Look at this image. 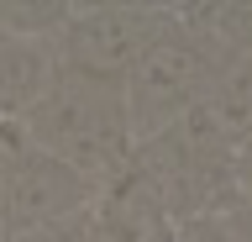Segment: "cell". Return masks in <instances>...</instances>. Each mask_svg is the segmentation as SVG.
<instances>
[{"label":"cell","instance_id":"3","mask_svg":"<svg viewBox=\"0 0 252 242\" xmlns=\"http://www.w3.org/2000/svg\"><path fill=\"white\" fill-rule=\"evenodd\" d=\"M173 21V5H147V0H90L74 5L63 32L53 37L58 69L84 74L100 84H126L137 58L153 48V37Z\"/></svg>","mask_w":252,"mask_h":242},{"label":"cell","instance_id":"11","mask_svg":"<svg viewBox=\"0 0 252 242\" xmlns=\"http://www.w3.org/2000/svg\"><path fill=\"white\" fill-rule=\"evenodd\" d=\"M236 179H242V200H252V132L236 142Z\"/></svg>","mask_w":252,"mask_h":242},{"label":"cell","instance_id":"2","mask_svg":"<svg viewBox=\"0 0 252 242\" xmlns=\"http://www.w3.org/2000/svg\"><path fill=\"white\" fill-rule=\"evenodd\" d=\"M226 64H231V53L220 42H210L200 27H189L179 16V5H173V21L153 37V48L137 58V69L121 84L137 142L153 137V132H163V127H173L189 105H200Z\"/></svg>","mask_w":252,"mask_h":242},{"label":"cell","instance_id":"10","mask_svg":"<svg viewBox=\"0 0 252 242\" xmlns=\"http://www.w3.org/2000/svg\"><path fill=\"white\" fill-rule=\"evenodd\" d=\"M21 153H27V132L11 127V121H0V195H5V184H11V169H16Z\"/></svg>","mask_w":252,"mask_h":242},{"label":"cell","instance_id":"6","mask_svg":"<svg viewBox=\"0 0 252 242\" xmlns=\"http://www.w3.org/2000/svg\"><path fill=\"white\" fill-rule=\"evenodd\" d=\"M205 105H210V116L220 121V132H226L231 142H242L252 132V53H236L231 64L216 74Z\"/></svg>","mask_w":252,"mask_h":242},{"label":"cell","instance_id":"5","mask_svg":"<svg viewBox=\"0 0 252 242\" xmlns=\"http://www.w3.org/2000/svg\"><path fill=\"white\" fill-rule=\"evenodd\" d=\"M58 79V53L42 37H5L0 32V121L21 127Z\"/></svg>","mask_w":252,"mask_h":242},{"label":"cell","instance_id":"4","mask_svg":"<svg viewBox=\"0 0 252 242\" xmlns=\"http://www.w3.org/2000/svg\"><path fill=\"white\" fill-rule=\"evenodd\" d=\"M90 206H94L90 179L27 142V153L11 169V184L0 195V232H27V226H42V221H63V216H79Z\"/></svg>","mask_w":252,"mask_h":242},{"label":"cell","instance_id":"9","mask_svg":"<svg viewBox=\"0 0 252 242\" xmlns=\"http://www.w3.org/2000/svg\"><path fill=\"white\" fill-rule=\"evenodd\" d=\"M173 242H231L226 216H194V221H173Z\"/></svg>","mask_w":252,"mask_h":242},{"label":"cell","instance_id":"8","mask_svg":"<svg viewBox=\"0 0 252 242\" xmlns=\"http://www.w3.org/2000/svg\"><path fill=\"white\" fill-rule=\"evenodd\" d=\"M84 237H90V210H79V216H63V221L27 226V232H5L0 242H84Z\"/></svg>","mask_w":252,"mask_h":242},{"label":"cell","instance_id":"1","mask_svg":"<svg viewBox=\"0 0 252 242\" xmlns=\"http://www.w3.org/2000/svg\"><path fill=\"white\" fill-rule=\"evenodd\" d=\"M21 132H27V142L37 153L68 163L94 190L116 169H126L131 147H137V132H131V116H126V90L84 79V74H68V69H58L53 90L21 121Z\"/></svg>","mask_w":252,"mask_h":242},{"label":"cell","instance_id":"7","mask_svg":"<svg viewBox=\"0 0 252 242\" xmlns=\"http://www.w3.org/2000/svg\"><path fill=\"white\" fill-rule=\"evenodd\" d=\"M68 11H74V0H0V32L53 42V37L63 32Z\"/></svg>","mask_w":252,"mask_h":242}]
</instances>
